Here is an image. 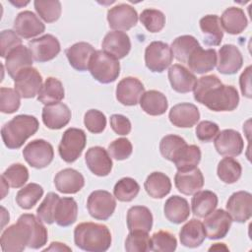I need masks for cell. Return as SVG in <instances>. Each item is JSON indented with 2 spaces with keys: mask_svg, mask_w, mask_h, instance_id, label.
I'll return each mask as SVG.
<instances>
[{
  "mask_svg": "<svg viewBox=\"0 0 252 252\" xmlns=\"http://www.w3.org/2000/svg\"><path fill=\"white\" fill-rule=\"evenodd\" d=\"M47 242V229L42 221L32 214L20 216L17 222L8 226L1 235L4 252H21L28 246L39 249Z\"/></svg>",
  "mask_w": 252,
  "mask_h": 252,
  "instance_id": "cell-1",
  "label": "cell"
},
{
  "mask_svg": "<svg viewBox=\"0 0 252 252\" xmlns=\"http://www.w3.org/2000/svg\"><path fill=\"white\" fill-rule=\"evenodd\" d=\"M194 98L216 112L234 110L239 103V94L233 86L223 85L218 76L199 78L194 87Z\"/></svg>",
  "mask_w": 252,
  "mask_h": 252,
  "instance_id": "cell-2",
  "label": "cell"
},
{
  "mask_svg": "<svg viewBox=\"0 0 252 252\" xmlns=\"http://www.w3.org/2000/svg\"><path fill=\"white\" fill-rule=\"evenodd\" d=\"M74 241L77 247L89 252H103L111 245V233L101 223L82 222L74 229Z\"/></svg>",
  "mask_w": 252,
  "mask_h": 252,
  "instance_id": "cell-3",
  "label": "cell"
},
{
  "mask_svg": "<svg viewBox=\"0 0 252 252\" xmlns=\"http://www.w3.org/2000/svg\"><path fill=\"white\" fill-rule=\"evenodd\" d=\"M38 120L28 114H20L4 124L1 137L8 149H19L24 143L38 130Z\"/></svg>",
  "mask_w": 252,
  "mask_h": 252,
  "instance_id": "cell-4",
  "label": "cell"
},
{
  "mask_svg": "<svg viewBox=\"0 0 252 252\" xmlns=\"http://www.w3.org/2000/svg\"><path fill=\"white\" fill-rule=\"evenodd\" d=\"M91 75L101 84L114 82L120 74L119 61L103 50H95L92 55L89 69Z\"/></svg>",
  "mask_w": 252,
  "mask_h": 252,
  "instance_id": "cell-5",
  "label": "cell"
},
{
  "mask_svg": "<svg viewBox=\"0 0 252 252\" xmlns=\"http://www.w3.org/2000/svg\"><path fill=\"white\" fill-rule=\"evenodd\" d=\"M87 136L84 130L79 128H68L61 138L58 152L61 158L68 162L77 160L86 147Z\"/></svg>",
  "mask_w": 252,
  "mask_h": 252,
  "instance_id": "cell-6",
  "label": "cell"
},
{
  "mask_svg": "<svg viewBox=\"0 0 252 252\" xmlns=\"http://www.w3.org/2000/svg\"><path fill=\"white\" fill-rule=\"evenodd\" d=\"M23 156L31 166L40 169L51 163L54 158V151L50 143L43 139H36L24 148Z\"/></svg>",
  "mask_w": 252,
  "mask_h": 252,
  "instance_id": "cell-7",
  "label": "cell"
},
{
  "mask_svg": "<svg viewBox=\"0 0 252 252\" xmlns=\"http://www.w3.org/2000/svg\"><path fill=\"white\" fill-rule=\"evenodd\" d=\"M173 54L170 46L162 41L151 42L145 50V63L154 73L163 72L172 62Z\"/></svg>",
  "mask_w": 252,
  "mask_h": 252,
  "instance_id": "cell-8",
  "label": "cell"
},
{
  "mask_svg": "<svg viewBox=\"0 0 252 252\" xmlns=\"http://www.w3.org/2000/svg\"><path fill=\"white\" fill-rule=\"evenodd\" d=\"M116 208L115 198L105 190L93 191L88 197L87 209L91 217L99 220H108Z\"/></svg>",
  "mask_w": 252,
  "mask_h": 252,
  "instance_id": "cell-9",
  "label": "cell"
},
{
  "mask_svg": "<svg viewBox=\"0 0 252 252\" xmlns=\"http://www.w3.org/2000/svg\"><path fill=\"white\" fill-rule=\"evenodd\" d=\"M14 87L21 97L32 98L38 94L42 87V77L32 66L25 68L15 77Z\"/></svg>",
  "mask_w": 252,
  "mask_h": 252,
  "instance_id": "cell-10",
  "label": "cell"
},
{
  "mask_svg": "<svg viewBox=\"0 0 252 252\" xmlns=\"http://www.w3.org/2000/svg\"><path fill=\"white\" fill-rule=\"evenodd\" d=\"M29 49L36 62H47L55 58L60 52L59 40L52 34H44L29 41Z\"/></svg>",
  "mask_w": 252,
  "mask_h": 252,
  "instance_id": "cell-11",
  "label": "cell"
},
{
  "mask_svg": "<svg viewBox=\"0 0 252 252\" xmlns=\"http://www.w3.org/2000/svg\"><path fill=\"white\" fill-rule=\"evenodd\" d=\"M109 27L115 31H128L138 22L137 11L128 4H118L107 11Z\"/></svg>",
  "mask_w": 252,
  "mask_h": 252,
  "instance_id": "cell-12",
  "label": "cell"
},
{
  "mask_svg": "<svg viewBox=\"0 0 252 252\" xmlns=\"http://www.w3.org/2000/svg\"><path fill=\"white\" fill-rule=\"evenodd\" d=\"M231 222L232 219L226 211L219 209L212 212L205 218L203 223L206 236L209 239H220L225 237L229 231Z\"/></svg>",
  "mask_w": 252,
  "mask_h": 252,
  "instance_id": "cell-13",
  "label": "cell"
},
{
  "mask_svg": "<svg viewBox=\"0 0 252 252\" xmlns=\"http://www.w3.org/2000/svg\"><path fill=\"white\" fill-rule=\"evenodd\" d=\"M226 210L232 220L247 221L252 215V195L247 191L233 193L226 202Z\"/></svg>",
  "mask_w": 252,
  "mask_h": 252,
  "instance_id": "cell-14",
  "label": "cell"
},
{
  "mask_svg": "<svg viewBox=\"0 0 252 252\" xmlns=\"http://www.w3.org/2000/svg\"><path fill=\"white\" fill-rule=\"evenodd\" d=\"M214 144L217 152L225 157L239 156L244 148V142L240 133L233 129H224L219 132Z\"/></svg>",
  "mask_w": 252,
  "mask_h": 252,
  "instance_id": "cell-15",
  "label": "cell"
},
{
  "mask_svg": "<svg viewBox=\"0 0 252 252\" xmlns=\"http://www.w3.org/2000/svg\"><path fill=\"white\" fill-rule=\"evenodd\" d=\"M144 93V85L135 77H126L122 79L116 87L117 100L127 106L136 105Z\"/></svg>",
  "mask_w": 252,
  "mask_h": 252,
  "instance_id": "cell-16",
  "label": "cell"
},
{
  "mask_svg": "<svg viewBox=\"0 0 252 252\" xmlns=\"http://www.w3.org/2000/svg\"><path fill=\"white\" fill-rule=\"evenodd\" d=\"M101 47L104 52L116 58L117 60L122 59L130 52V37L126 32L121 31L109 32L103 37Z\"/></svg>",
  "mask_w": 252,
  "mask_h": 252,
  "instance_id": "cell-17",
  "label": "cell"
},
{
  "mask_svg": "<svg viewBox=\"0 0 252 252\" xmlns=\"http://www.w3.org/2000/svg\"><path fill=\"white\" fill-rule=\"evenodd\" d=\"M14 31L23 38H32L45 31L44 24L32 11H23L14 21Z\"/></svg>",
  "mask_w": 252,
  "mask_h": 252,
  "instance_id": "cell-18",
  "label": "cell"
},
{
  "mask_svg": "<svg viewBox=\"0 0 252 252\" xmlns=\"http://www.w3.org/2000/svg\"><path fill=\"white\" fill-rule=\"evenodd\" d=\"M243 64V57L237 46L233 44H224L219 50V61L217 69L224 75L237 73Z\"/></svg>",
  "mask_w": 252,
  "mask_h": 252,
  "instance_id": "cell-19",
  "label": "cell"
},
{
  "mask_svg": "<svg viewBox=\"0 0 252 252\" xmlns=\"http://www.w3.org/2000/svg\"><path fill=\"white\" fill-rule=\"evenodd\" d=\"M85 160L89 169L97 176H106L112 169L109 153L99 146L90 148L85 155Z\"/></svg>",
  "mask_w": 252,
  "mask_h": 252,
  "instance_id": "cell-20",
  "label": "cell"
},
{
  "mask_svg": "<svg viewBox=\"0 0 252 252\" xmlns=\"http://www.w3.org/2000/svg\"><path fill=\"white\" fill-rule=\"evenodd\" d=\"M168 118L176 127L191 128L200 119V112L198 107L189 102H182L174 105L168 114Z\"/></svg>",
  "mask_w": 252,
  "mask_h": 252,
  "instance_id": "cell-21",
  "label": "cell"
},
{
  "mask_svg": "<svg viewBox=\"0 0 252 252\" xmlns=\"http://www.w3.org/2000/svg\"><path fill=\"white\" fill-rule=\"evenodd\" d=\"M41 117L44 125L47 128L58 130L70 122L71 110L62 102L48 104L42 108Z\"/></svg>",
  "mask_w": 252,
  "mask_h": 252,
  "instance_id": "cell-22",
  "label": "cell"
},
{
  "mask_svg": "<svg viewBox=\"0 0 252 252\" xmlns=\"http://www.w3.org/2000/svg\"><path fill=\"white\" fill-rule=\"evenodd\" d=\"M174 183L178 191L184 195H193L204 186V176L198 167L189 170L177 171Z\"/></svg>",
  "mask_w": 252,
  "mask_h": 252,
  "instance_id": "cell-23",
  "label": "cell"
},
{
  "mask_svg": "<svg viewBox=\"0 0 252 252\" xmlns=\"http://www.w3.org/2000/svg\"><path fill=\"white\" fill-rule=\"evenodd\" d=\"M218 62L215 49H203L198 46L189 56L186 64L189 69L197 74H205L212 71Z\"/></svg>",
  "mask_w": 252,
  "mask_h": 252,
  "instance_id": "cell-24",
  "label": "cell"
},
{
  "mask_svg": "<svg viewBox=\"0 0 252 252\" xmlns=\"http://www.w3.org/2000/svg\"><path fill=\"white\" fill-rule=\"evenodd\" d=\"M54 185L60 193L75 194L84 187L85 178L78 170L74 168H65L55 175Z\"/></svg>",
  "mask_w": 252,
  "mask_h": 252,
  "instance_id": "cell-25",
  "label": "cell"
},
{
  "mask_svg": "<svg viewBox=\"0 0 252 252\" xmlns=\"http://www.w3.org/2000/svg\"><path fill=\"white\" fill-rule=\"evenodd\" d=\"M168 80L171 88L181 94L193 91L197 82L195 75L180 64H174L168 69Z\"/></svg>",
  "mask_w": 252,
  "mask_h": 252,
  "instance_id": "cell-26",
  "label": "cell"
},
{
  "mask_svg": "<svg viewBox=\"0 0 252 252\" xmlns=\"http://www.w3.org/2000/svg\"><path fill=\"white\" fill-rule=\"evenodd\" d=\"M5 59V68L13 80L20 71L25 68L32 67L33 62V58L29 47L23 44L10 51Z\"/></svg>",
  "mask_w": 252,
  "mask_h": 252,
  "instance_id": "cell-27",
  "label": "cell"
},
{
  "mask_svg": "<svg viewBox=\"0 0 252 252\" xmlns=\"http://www.w3.org/2000/svg\"><path fill=\"white\" fill-rule=\"evenodd\" d=\"M94 48L88 42H77L65 50V54L70 65L78 71H86L89 69V63Z\"/></svg>",
  "mask_w": 252,
  "mask_h": 252,
  "instance_id": "cell-28",
  "label": "cell"
},
{
  "mask_svg": "<svg viewBox=\"0 0 252 252\" xmlns=\"http://www.w3.org/2000/svg\"><path fill=\"white\" fill-rule=\"evenodd\" d=\"M163 212L165 218L170 222L179 224L189 218L190 207L185 198L173 195L165 201Z\"/></svg>",
  "mask_w": 252,
  "mask_h": 252,
  "instance_id": "cell-29",
  "label": "cell"
},
{
  "mask_svg": "<svg viewBox=\"0 0 252 252\" xmlns=\"http://www.w3.org/2000/svg\"><path fill=\"white\" fill-rule=\"evenodd\" d=\"M206 238L204 224L196 219L186 222L179 231V239L183 246L195 248L200 246Z\"/></svg>",
  "mask_w": 252,
  "mask_h": 252,
  "instance_id": "cell-30",
  "label": "cell"
},
{
  "mask_svg": "<svg viewBox=\"0 0 252 252\" xmlns=\"http://www.w3.org/2000/svg\"><path fill=\"white\" fill-rule=\"evenodd\" d=\"M220 21L221 28L230 34H238L242 32L248 25L244 11L238 7H229L225 9L221 14Z\"/></svg>",
  "mask_w": 252,
  "mask_h": 252,
  "instance_id": "cell-31",
  "label": "cell"
},
{
  "mask_svg": "<svg viewBox=\"0 0 252 252\" xmlns=\"http://www.w3.org/2000/svg\"><path fill=\"white\" fill-rule=\"evenodd\" d=\"M153 226V215L145 206H133L127 212V227L129 231L149 232Z\"/></svg>",
  "mask_w": 252,
  "mask_h": 252,
  "instance_id": "cell-32",
  "label": "cell"
},
{
  "mask_svg": "<svg viewBox=\"0 0 252 252\" xmlns=\"http://www.w3.org/2000/svg\"><path fill=\"white\" fill-rule=\"evenodd\" d=\"M200 28L204 34V42L210 46H218L223 37V30L219 16L207 15L201 18Z\"/></svg>",
  "mask_w": 252,
  "mask_h": 252,
  "instance_id": "cell-33",
  "label": "cell"
},
{
  "mask_svg": "<svg viewBox=\"0 0 252 252\" xmlns=\"http://www.w3.org/2000/svg\"><path fill=\"white\" fill-rule=\"evenodd\" d=\"M141 108L149 115L158 116L162 115L168 107V102L166 96L156 90H151L145 92L140 100Z\"/></svg>",
  "mask_w": 252,
  "mask_h": 252,
  "instance_id": "cell-34",
  "label": "cell"
},
{
  "mask_svg": "<svg viewBox=\"0 0 252 252\" xmlns=\"http://www.w3.org/2000/svg\"><path fill=\"white\" fill-rule=\"evenodd\" d=\"M193 195L191 200L192 212L198 218H206L218 206V196L213 191L202 190Z\"/></svg>",
  "mask_w": 252,
  "mask_h": 252,
  "instance_id": "cell-35",
  "label": "cell"
},
{
  "mask_svg": "<svg viewBox=\"0 0 252 252\" xmlns=\"http://www.w3.org/2000/svg\"><path fill=\"white\" fill-rule=\"evenodd\" d=\"M78 205L74 198L63 197L57 202L54 220L59 226H69L77 220Z\"/></svg>",
  "mask_w": 252,
  "mask_h": 252,
  "instance_id": "cell-36",
  "label": "cell"
},
{
  "mask_svg": "<svg viewBox=\"0 0 252 252\" xmlns=\"http://www.w3.org/2000/svg\"><path fill=\"white\" fill-rule=\"evenodd\" d=\"M144 187L150 197L161 199L170 192L171 181L166 174L159 171H155L147 177Z\"/></svg>",
  "mask_w": 252,
  "mask_h": 252,
  "instance_id": "cell-37",
  "label": "cell"
},
{
  "mask_svg": "<svg viewBox=\"0 0 252 252\" xmlns=\"http://www.w3.org/2000/svg\"><path fill=\"white\" fill-rule=\"evenodd\" d=\"M64 96L65 91L62 83L54 77H48L37 94V100L48 105L60 102Z\"/></svg>",
  "mask_w": 252,
  "mask_h": 252,
  "instance_id": "cell-38",
  "label": "cell"
},
{
  "mask_svg": "<svg viewBox=\"0 0 252 252\" xmlns=\"http://www.w3.org/2000/svg\"><path fill=\"white\" fill-rule=\"evenodd\" d=\"M201 160V151L196 145H185L177 153L172 162L175 164L177 170H189L197 167Z\"/></svg>",
  "mask_w": 252,
  "mask_h": 252,
  "instance_id": "cell-39",
  "label": "cell"
},
{
  "mask_svg": "<svg viewBox=\"0 0 252 252\" xmlns=\"http://www.w3.org/2000/svg\"><path fill=\"white\" fill-rule=\"evenodd\" d=\"M200 46L198 40L189 34L176 37L171 43V51L175 59L181 63H186L190 54Z\"/></svg>",
  "mask_w": 252,
  "mask_h": 252,
  "instance_id": "cell-40",
  "label": "cell"
},
{
  "mask_svg": "<svg viewBox=\"0 0 252 252\" xmlns=\"http://www.w3.org/2000/svg\"><path fill=\"white\" fill-rule=\"evenodd\" d=\"M43 195V188L36 183H29L20 189L16 195V202L20 208L30 210L33 208Z\"/></svg>",
  "mask_w": 252,
  "mask_h": 252,
  "instance_id": "cell-41",
  "label": "cell"
},
{
  "mask_svg": "<svg viewBox=\"0 0 252 252\" xmlns=\"http://www.w3.org/2000/svg\"><path fill=\"white\" fill-rule=\"evenodd\" d=\"M217 173L219 178L222 182L226 184H232L240 178L242 173V167L239 161H237L233 158L226 157L219 162Z\"/></svg>",
  "mask_w": 252,
  "mask_h": 252,
  "instance_id": "cell-42",
  "label": "cell"
},
{
  "mask_svg": "<svg viewBox=\"0 0 252 252\" xmlns=\"http://www.w3.org/2000/svg\"><path fill=\"white\" fill-rule=\"evenodd\" d=\"M140 191V185L131 177H123L116 182L113 188L114 197L121 202L134 200Z\"/></svg>",
  "mask_w": 252,
  "mask_h": 252,
  "instance_id": "cell-43",
  "label": "cell"
},
{
  "mask_svg": "<svg viewBox=\"0 0 252 252\" xmlns=\"http://www.w3.org/2000/svg\"><path fill=\"white\" fill-rule=\"evenodd\" d=\"M34 9L39 17L46 23H53L61 16V3L57 0L54 1H41L35 0L33 2Z\"/></svg>",
  "mask_w": 252,
  "mask_h": 252,
  "instance_id": "cell-44",
  "label": "cell"
},
{
  "mask_svg": "<svg viewBox=\"0 0 252 252\" xmlns=\"http://www.w3.org/2000/svg\"><path fill=\"white\" fill-rule=\"evenodd\" d=\"M177 247L175 236L166 230L155 232L151 238V250L156 252H172Z\"/></svg>",
  "mask_w": 252,
  "mask_h": 252,
  "instance_id": "cell-45",
  "label": "cell"
},
{
  "mask_svg": "<svg viewBox=\"0 0 252 252\" xmlns=\"http://www.w3.org/2000/svg\"><path fill=\"white\" fill-rule=\"evenodd\" d=\"M186 141L178 135L169 134L164 136L159 143V151L161 156L169 160L172 161L177 153L186 145Z\"/></svg>",
  "mask_w": 252,
  "mask_h": 252,
  "instance_id": "cell-46",
  "label": "cell"
},
{
  "mask_svg": "<svg viewBox=\"0 0 252 252\" xmlns=\"http://www.w3.org/2000/svg\"><path fill=\"white\" fill-rule=\"evenodd\" d=\"M1 176L11 187L20 188L28 181L29 170L22 163H14L10 165Z\"/></svg>",
  "mask_w": 252,
  "mask_h": 252,
  "instance_id": "cell-47",
  "label": "cell"
},
{
  "mask_svg": "<svg viewBox=\"0 0 252 252\" xmlns=\"http://www.w3.org/2000/svg\"><path fill=\"white\" fill-rule=\"evenodd\" d=\"M140 21L150 32H158L165 25V16L159 10L145 9L140 15Z\"/></svg>",
  "mask_w": 252,
  "mask_h": 252,
  "instance_id": "cell-48",
  "label": "cell"
},
{
  "mask_svg": "<svg viewBox=\"0 0 252 252\" xmlns=\"http://www.w3.org/2000/svg\"><path fill=\"white\" fill-rule=\"evenodd\" d=\"M60 197L55 194L54 192H49L45 196L44 200L41 202L39 207L36 210L37 218L44 223L51 224L55 221L54 216H55V209L58 200Z\"/></svg>",
  "mask_w": 252,
  "mask_h": 252,
  "instance_id": "cell-49",
  "label": "cell"
},
{
  "mask_svg": "<svg viewBox=\"0 0 252 252\" xmlns=\"http://www.w3.org/2000/svg\"><path fill=\"white\" fill-rule=\"evenodd\" d=\"M125 250L128 252H146L151 250V238L148 232L130 231L125 240Z\"/></svg>",
  "mask_w": 252,
  "mask_h": 252,
  "instance_id": "cell-50",
  "label": "cell"
},
{
  "mask_svg": "<svg viewBox=\"0 0 252 252\" xmlns=\"http://www.w3.org/2000/svg\"><path fill=\"white\" fill-rule=\"evenodd\" d=\"M21 104V95L16 90L11 88H1L0 90V110L3 113L16 112Z\"/></svg>",
  "mask_w": 252,
  "mask_h": 252,
  "instance_id": "cell-51",
  "label": "cell"
},
{
  "mask_svg": "<svg viewBox=\"0 0 252 252\" xmlns=\"http://www.w3.org/2000/svg\"><path fill=\"white\" fill-rule=\"evenodd\" d=\"M84 124L91 133L98 134L106 127V117L97 109H90L85 113Z\"/></svg>",
  "mask_w": 252,
  "mask_h": 252,
  "instance_id": "cell-52",
  "label": "cell"
},
{
  "mask_svg": "<svg viewBox=\"0 0 252 252\" xmlns=\"http://www.w3.org/2000/svg\"><path fill=\"white\" fill-rule=\"evenodd\" d=\"M133 152L131 142L126 138H118L108 145V153L111 158L117 160L128 158Z\"/></svg>",
  "mask_w": 252,
  "mask_h": 252,
  "instance_id": "cell-53",
  "label": "cell"
},
{
  "mask_svg": "<svg viewBox=\"0 0 252 252\" xmlns=\"http://www.w3.org/2000/svg\"><path fill=\"white\" fill-rule=\"evenodd\" d=\"M22 45V39L18 36L15 31L4 30L0 33V47H1V57L6 58L10 51L14 48Z\"/></svg>",
  "mask_w": 252,
  "mask_h": 252,
  "instance_id": "cell-54",
  "label": "cell"
},
{
  "mask_svg": "<svg viewBox=\"0 0 252 252\" xmlns=\"http://www.w3.org/2000/svg\"><path fill=\"white\" fill-rule=\"evenodd\" d=\"M220 132V127L213 121H201L196 127V137L201 142H211Z\"/></svg>",
  "mask_w": 252,
  "mask_h": 252,
  "instance_id": "cell-55",
  "label": "cell"
},
{
  "mask_svg": "<svg viewBox=\"0 0 252 252\" xmlns=\"http://www.w3.org/2000/svg\"><path fill=\"white\" fill-rule=\"evenodd\" d=\"M110 126L116 134L121 136L128 135L132 128L130 120L122 114H112L110 116Z\"/></svg>",
  "mask_w": 252,
  "mask_h": 252,
  "instance_id": "cell-56",
  "label": "cell"
},
{
  "mask_svg": "<svg viewBox=\"0 0 252 252\" xmlns=\"http://www.w3.org/2000/svg\"><path fill=\"white\" fill-rule=\"evenodd\" d=\"M239 85L242 94L248 98H251V66H248L244 72H242L239 78Z\"/></svg>",
  "mask_w": 252,
  "mask_h": 252,
  "instance_id": "cell-57",
  "label": "cell"
},
{
  "mask_svg": "<svg viewBox=\"0 0 252 252\" xmlns=\"http://www.w3.org/2000/svg\"><path fill=\"white\" fill-rule=\"evenodd\" d=\"M71 251V248L61 242H52L49 247L45 248L44 251Z\"/></svg>",
  "mask_w": 252,
  "mask_h": 252,
  "instance_id": "cell-58",
  "label": "cell"
},
{
  "mask_svg": "<svg viewBox=\"0 0 252 252\" xmlns=\"http://www.w3.org/2000/svg\"><path fill=\"white\" fill-rule=\"evenodd\" d=\"M221 250V249H223V250H228V248L223 244V243H216L215 245H213V246H211L210 248H209V250L211 251V250Z\"/></svg>",
  "mask_w": 252,
  "mask_h": 252,
  "instance_id": "cell-59",
  "label": "cell"
}]
</instances>
